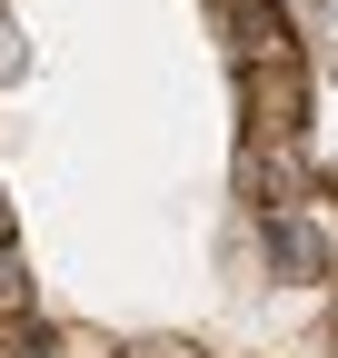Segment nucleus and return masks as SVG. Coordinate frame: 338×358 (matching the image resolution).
Instances as JSON below:
<instances>
[{
    "label": "nucleus",
    "mask_w": 338,
    "mask_h": 358,
    "mask_svg": "<svg viewBox=\"0 0 338 358\" xmlns=\"http://www.w3.org/2000/svg\"><path fill=\"white\" fill-rule=\"evenodd\" d=\"M269 249H279V268H299V279L338 268V199H318V189L269 199Z\"/></svg>",
    "instance_id": "nucleus-1"
},
{
    "label": "nucleus",
    "mask_w": 338,
    "mask_h": 358,
    "mask_svg": "<svg viewBox=\"0 0 338 358\" xmlns=\"http://www.w3.org/2000/svg\"><path fill=\"white\" fill-rule=\"evenodd\" d=\"M239 100H249V140H299V120H309V80H299V60H279V70H239Z\"/></svg>",
    "instance_id": "nucleus-2"
},
{
    "label": "nucleus",
    "mask_w": 338,
    "mask_h": 358,
    "mask_svg": "<svg viewBox=\"0 0 338 358\" xmlns=\"http://www.w3.org/2000/svg\"><path fill=\"white\" fill-rule=\"evenodd\" d=\"M219 20H229L239 70H279V60H299V40H288V10H279V0H219Z\"/></svg>",
    "instance_id": "nucleus-3"
},
{
    "label": "nucleus",
    "mask_w": 338,
    "mask_h": 358,
    "mask_svg": "<svg viewBox=\"0 0 338 358\" xmlns=\"http://www.w3.org/2000/svg\"><path fill=\"white\" fill-rule=\"evenodd\" d=\"M30 319V268H20V239H0V329Z\"/></svg>",
    "instance_id": "nucleus-4"
},
{
    "label": "nucleus",
    "mask_w": 338,
    "mask_h": 358,
    "mask_svg": "<svg viewBox=\"0 0 338 358\" xmlns=\"http://www.w3.org/2000/svg\"><path fill=\"white\" fill-rule=\"evenodd\" d=\"M130 358H209V348H199V338H140Z\"/></svg>",
    "instance_id": "nucleus-5"
},
{
    "label": "nucleus",
    "mask_w": 338,
    "mask_h": 358,
    "mask_svg": "<svg viewBox=\"0 0 338 358\" xmlns=\"http://www.w3.org/2000/svg\"><path fill=\"white\" fill-rule=\"evenodd\" d=\"M10 60H20V50H10V20H0V80H10Z\"/></svg>",
    "instance_id": "nucleus-6"
},
{
    "label": "nucleus",
    "mask_w": 338,
    "mask_h": 358,
    "mask_svg": "<svg viewBox=\"0 0 338 358\" xmlns=\"http://www.w3.org/2000/svg\"><path fill=\"white\" fill-rule=\"evenodd\" d=\"M0 239H10V199H0Z\"/></svg>",
    "instance_id": "nucleus-7"
}]
</instances>
